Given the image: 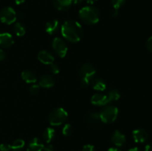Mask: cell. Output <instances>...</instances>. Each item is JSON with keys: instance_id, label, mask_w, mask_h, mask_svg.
<instances>
[{"instance_id": "obj_1", "label": "cell", "mask_w": 152, "mask_h": 151, "mask_svg": "<svg viewBox=\"0 0 152 151\" xmlns=\"http://www.w3.org/2000/svg\"><path fill=\"white\" fill-rule=\"evenodd\" d=\"M61 33L64 38L72 43L80 41L83 36V29L80 22L75 20H67L62 24Z\"/></svg>"}, {"instance_id": "obj_2", "label": "cell", "mask_w": 152, "mask_h": 151, "mask_svg": "<svg viewBox=\"0 0 152 151\" xmlns=\"http://www.w3.org/2000/svg\"><path fill=\"white\" fill-rule=\"evenodd\" d=\"M80 19L88 25H94L99 20L100 13L98 8L93 6H86L79 11Z\"/></svg>"}, {"instance_id": "obj_3", "label": "cell", "mask_w": 152, "mask_h": 151, "mask_svg": "<svg viewBox=\"0 0 152 151\" xmlns=\"http://www.w3.org/2000/svg\"><path fill=\"white\" fill-rule=\"evenodd\" d=\"M96 73V69L91 64L86 63L82 65L80 69V85L83 87H87L89 84H91Z\"/></svg>"}, {"instance_id": "obj_4", "label": "cell", "mask_w": 152, "mask_h": 151, "mask_svg": "<svg viewBox=\"0 0 152 151\" xmlns=\"http://www.w3.org/2000/svg\"><path fill=\"white\" fill-rule=\"evenodd\" d=\"M68 114L65 109L57 107L49 113L48 120L52 126H59L65 123L68 119Z\"/></svg>"}, {"instance_id": "obj_5", "label": "cell", "mask_w": 152, "mask_h": 151, "mask_svg": "<svg viewBox=\"0 0 152 151\" xmlns=\"http://www.w3.org/2000/svg\"><path fill=\"white\" fill-rule=\"evenodd\" d=\"M119 110L118 108L111 105L105 106L99 113L101 120L102 123L110 124L116 121L118 116Z\"/></svg>"}, {"instance_id": "obj_6", "label": "cell", "mask_w": 152, "mask_h": 151, "mask_svg": "<svg viewBox=\"0 0 152 151\" xmlns=\"http://www.w3.org/2000/svg\"><path fill=\"white\" fill-rule=\"evenodd\" d=\"M16 13L13 7H4L0 12V20L6 25H11L16 20Z\"/></svg>"}, {"instance_id": "obj_7", "label": "cell", "mask_w": 152, "mask_h": 151, "mask_svg": "<svg viewBox=\"0 0 152 151\" xmlns=\"http://www.w3.org/2000/svg\"><path fill=\"white\" fill-rule=\"evenodd\" d=\"M52 47L55 53L60 58H64L68 53V47L67 44L61 38L56 37L53 40Z\"/></svg>"}, {"instance_id": "obj_8", "label": "cell", "mask_w": 152, "mask_h": 151, "mask_svg": "<svg viewBox=\"0 0 152 151\" xmlns=\"http://www.w3.org/2000/svg\"><path fill=\"white\" fill-rule=\"evenodd\" d=\"M38 60L44 65H51L54 62V56L47 50H41L37 55Z\"/></svg>"}, {"instance_id": "obj_9", "label": "cell", "mask_w": 152, "mask_h": 151, "mask_svg": "<svg viewBox=\"0 0 152 151\" xmlns=\"http://www.w3.org/2000/svg\"><path fill=\"white\" fill-rule=\"evenodd\" d=\"M132 137L136 143H144L148 139V134L143 129H137L132 132Z\"/></svg>"}, {"instance_id": "obj_10", "label": "cell", "mask_w": 152, "mask_h": 151, "mask_svg": "<svg viewBox=\"0 0 152 151\" xmlns=\"http://www.w3.org/2000/svg\"><path fill=\"white\" fill-rule=\"evenodd\" d=\"M91 102L92 105H96V106H104L110 103L108 99L107 95L100 94V93H96L93 95L91 99Z\"/></svg>"}, {"instance_id": "obj_11", "label": "cell", "mask_w": 152, "mask_h": 151, "mask_svg": "<svg viewBox=\"0 0 152 151\" xmlns=\"http://www.w3.org/2000/svg\"><path fill=\"white\" fill-rule=\"evenodd\" d=\"M14 44V38L9 33H0V46L4 48H9Z\"/></svg>"}, {"instance_id": "obj_12", "label": "cell", "mask_w": 152, "mask_h": 151, "mask_svg": "<svg viewBox=\"0 0 152 151\" xmlns=\"http://www.w3.org/2000/svg\"><path fill=\"white\" fill-rule=\"evenodd\" d=\"M111 142L115 146L122 147L126 142V137L120 130H115L111 139Z\"/></svg>"}, {"instance_id": "obj_13", "label": "cell", "mask_w": 152, "mask_h": 151, "mask_svg": "<svg viewBox=\"0 0 152 151\" xmlns=\"http://www.w3.org/2000/svg\"><path fill=\"white\" fill-rule=\"evenodd\" d=\"M39 84L43 88H50L55 85V79L49 75H42L40 76Z\"/></svg>"}, {"instance_id": "obj_14", "label": "cell", "mask_w": 152, "mask_h": 151, "mask_svg": "<svg viewBox=\"0 0 152 151\" xmlns=\"http://www.w3.org/2000/svg\"><path fill=\"white\" fill-rule=\"evenodd\" d=\"M22 78L28 84H34L37 82V76L34 71L30 70H26L22 72L21 73Z\"/></svg>"}, {"instance_id": "obj_15", "label": "cell", "mask_w": 152, "mask_h": 151, "mask_svg": "<svg viewBox=\"0 0 152 151\" xmlns=\"http://www.w3.org/2000/svg\"><path fill=\"white\" fill-rule=\"evenodd\" d=\"M44 144L38 138H34L30 142L27 151H42Z\"/></svg>"}, {"instance_id": "obj_16", "label": "cell", "mask_w": 152, "mask_h": 151, "mask_svg": "<svg viewBox=\"0 0 152 151\" xmlns=\"http://www.w3.org/2000/svg\"><path fill=\"white\" fill-rule=\"evenodd\" d=\"M59 21L56 19H53L48 22L45 25V31L49 35H53L57 32L59 29Z\"/></svg>"}, {"instance_id": "obj_17", "label": "cell", "mask_w": 152, "mask_h": 151, "mask_svg": "<svg viewBox=\"0 0 152 151\" xmlns=\"http://www.w3.org/2000/svg\"><path fill=\"white\" fill-rule=\"evenodd\" d=\"M91 84L92 85L94 90L96 91H104L106 88V84L102 78H94L92 79Z\"/></svg>"}, {"instance_id": "obj_18", "label": "cell", "mask_w": 152, "mask_h": 151, "mask_svg": "<svg viewBox=\"0 0 152 151\" xmlns=\"http://www.w3.org/2000/svg\"><path fill=\"white\" fill-rule=\"evenodd\" d=\"M86 120L88 124L93 126H98L101 123H102L99 113H91L88 114V115L86 116Z\"/></svg>"}, {"instance_id": "obj_19", "label": "cell", "mask_w": 152, "mask_h": 151, "mask_svg": "<svg viewBox=\"0 0 152 151\" xmlns=\"http://www.w3.org/2000/svg\"><path fill=\"white\" fill-rule=\"evenodd\" d=\"M54 7L59 10H66L71 7V0H53Z\"/></svg>"}, {"instance_id": "obj_20", "label": "cell", "mask_w": 152, "mask_h": 151, "mask_svg": "<svg viewBox=\"0 0 152 151\" xmlns=\"http://www.w3.org/2000/svg\"><path fill=\"white\" fill-rule=\"evenodd\" d=\"M55 135H56V132H55L54 129L51 128V127H48V128L45 129L43 131L42 138L45 142L47 143H50L54 139Z\"/></svg>"}, {"instance_id": "obj_21", "label": "cell", "mask_w": 152, "mask_h": 151, "mask_svg": "<svg viewBox=\"0 0 152 151\" xmlns=\"http://www.w3.org/2000/svg\"><path fill=\"white\" fill-rule=\"evenodd\" d=\"M13 31L17 36H23L26 33V28L21 22H16L13 25Z\"/></svg>"}, {"instance_id": "obj_22", "label": "cell", "mask_w": 152, "mask_h": 151, "mask_svg": "<svg viewBox=\"0 0 152 151\" xmlns=\"http://www.w3.org/2000/svg\"><path fill=\"white\" fill-rule=\"evenodd\" d=\"M25 142L23 139H16L11 144V150L13 151H20L24 148Z\"/></svg>"}, {"instance_id": "obj_23", "label": "cell", "mask_w": 152, "mask_h": 151, "mask_svg": "<svg viewBox=\"0 0 152 151\" xmlns=\"http://www.w3.org/2000/svg\"><path fill=\"white\" fill-rule=\"evenodd\" d=\"M108 99L109 100L110 102H115V101H117L120 99V93L117 90H111V91L108 92Z\"/></svg>"}, {"instance_id": "obj_24", "label": "cell", "mask_w": 152, "mask_h": 151, "mask_svg": "<svg viewBox=\"0 0 152 151\" xmlns=\"http://www.w3.org/2000/svg\"><path fill=\"white\" fill-rule=\"evenodd\" d=\"M62 134L65 136H71L73 133V127L70 124H65L64 127H62Z\"/></svg>"}, {"instance_id": "obj_25", "label": "cell", "mask_w": 152, "mask_h": 151, "mask_svg": "<svg viewBox=\"0 0 152 151\" xmlns=\"http://www.w3.org/2000/svg\"><path fill=\"white\" fill-rule=\"evenodd\" d=\"M126 0H111V4L114 7V10H118L122 6L124 5Z\"/></svg>"}, {"instance_id": "obj_26", "label": "cell", "mask_w": 152, "mask_h": 151, "mask_svg": "<svg viewBox=\"0 0 152 151\" xmlns=\"http://www.w3.org/2000/svg\"><path fill=\"white\" fill-rule=\"evenodd\" d=\"M39 90L40 87L39 85H38V84H33V85H31L29 88L30 93L32 95H37L39 93Z\"/></svg>"}, {"instance_id": "obj_27", "label": "cell", "mask_w": 152, "mask_h": 151, "mask_svg": "<svg viewBox=\"0 0 152 151\" xmlns=\"http://www.w3.org/2000/svg\"><path fill=\"white\" fill-rule=\"evenodd\" d=\"M50 70L53 74H57L59 73V67L55 63H52L51 65H50Z\"/></svg>"}, {"instance_id": "obj_28", "label": "cell", "mask_w": 152, "mask_h": 151, "mask_svg": "<svg viewBox=\"0 0 152 151\" xmlns=\"http://www.w3.org/2000/svg\"><path fill=\"white\" fill-rule=\"evenodd\" d=\"M11 150V145L7 143H3L0 144V150L1 151H9Z\"/></svg>"}, {"instance_id": "obj_29", "label": "cell", "mask_w": 152, "mask_h": 151, "mask_svg": "<svg viewBox=\"0 0 152 151\" xmlns=\"http://www.w3.org/2000/svg\"><path fill=\"white\" fill-rule=\"evenodd\" d=\"M146 49L148 51L152 53V36L148 38L146 41Z\"/></svg>"}, {"instance_id": "obj_30", "label": "cell", "mask_w": 152, "mask_h": 151, "mask_svg": "<svg viewBox=\"0 0 152 151\" xmlns=\"http://www.w3.org/2000/svg\"><path fill=\"white\" fill-rule=\"evenodd\" d=\"M82 151H96L94 146L91 144H86L83 147Z\"/></svg>"}, {"instance_id": "obj_31", "label": "cell", "mask_w": 152, "mask_h": 151, "mask_svg": "<svg viewBox=\"0 0 152 151\" xmlns=\"http://www.w3.org/2000/svg\"><path fill=\"white\" fill-rule=\"evenodd\" d=\"M43 150L44 151H53V146L52 144H50L48 143L47 145H44Z\"/></svg>"}, {"instance_id": "obj_32", "label": "cell", "mask_w": 152, "mask_h": 151, "mask_svg": "<svg viewBox=\"0 0 152 151\" xmlns=\"http://www.w3.org/2000/svg\"><path fill=\"white\" fill-rule=\"evenodd\" d=\"M6 58V53L3 50L0 49V62L4 60Z\"/></svg>"}, {"instance_id": "obj_33", "label": "cell", "mask_w": 152, "mask_h": 151, "mask_svg": "<svg viewBox=\"0 0 152 151\" xmlns=\"http://www.w3.org/2000/svg\"><path fill=\"white\" fill-rule=\"evenodd\" d=\"M144 151H152V145L151 144L145 145Z\"/></svg>"}, {"instance_id": "obj_34", "label": "cell", "mask_w": 152, "mask_h": 151, "mask_svg": "<svg viewBox=\"0 0 152 151\" xmlns=\"http://www.w3.org/2000/svg\"><path fill=\"white\" fill-rule=\"evenodd\" d=\"M26 0H15V3H16L17 5H19V4H23Z\"/></svg>"}, {"instance_id": "obj_35", "label": "cell", "mask_w": 152, "mask_h": 151, "mask_svg": "<svg viewBox=\"0 0 152 151\" xmlns=\"http://www.w3.org/2000/svg\"><path fill=\"white\" fill-rule=\"evenodd\" d=\"M96 1H97V0H86V2L89 4H94Z\"/></svg>"}, {"instance_id": "obj_36", "label": "cell", "mask_w": 152, "mask_h": 151, "mask_svg": "<svg viewBox=\"0 0 152 151\" xmlns=\"http://www.w3.org/2000/svg\"><path fill=\"white\" fill-rule=\"evenodd\" d=\"M71 1H72V3H74V4H80V3H81L82 1H83V0H71Z\"/></svg>"}, {"instance_id": "obj_37", "label": "cell", "mask_w": 152, "mask_h": 151, "mask_svg": "<svg viewBox=\"0 0 152 151\" xmlns=\"http://www.w3.org/2000/svg\"><path fill=\"white\" fill-rule=\"evenodd\" d=\"M108 151H121L120 149H118V148L117 147H111L108 149Z\"/></svg>"}, {"instance_id": "obj_38", "label": "cell", "mask_w": 152, "mask_h": 151, "mask_svg": "<svg viewBox=\"0 0 152 151\" xmlns=\"http://www.w3.org/2000/svg\"><path fill=\"white\" fill-rule=\"evenodd\" d=\"M129 151H141V150L139 149V148H137V147H134V148H132V149L129 150Z\"/></svg>"}]
</instances>
